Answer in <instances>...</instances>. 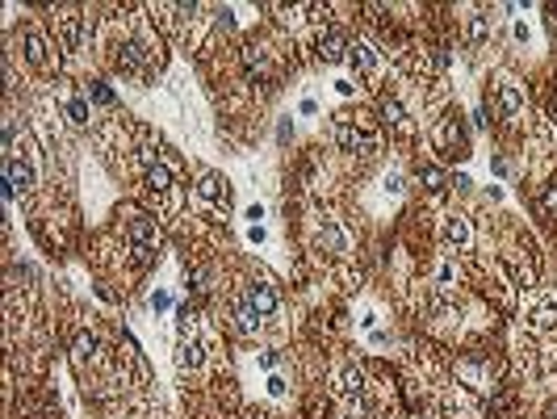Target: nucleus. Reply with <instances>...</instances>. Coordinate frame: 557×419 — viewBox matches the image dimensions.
<instances>
[{
  "mask_svg": "<svg viewBox=\"0 0 557 419\" xmlns=\"http://www.w3.org/2000/svg\"><path fill=\"white\" fill-rule=\"evenodd\" d=\"M256 327H260V314H256L248 302H239V306H235V332H243V336H256Z\"/></svg>",
  "mask_w": 557,
  "mask_h": 419,
  "instance_id": "nucleus-14",
  "label": "nucleus"
},
{
  "mask_svg": "<svg viewBox=\"0 0 557 419\" xmlns=\"http://www.w3.org/2000/svg\"><path fill=\"white\" fill-rule=\"evenodd\" d=\"M549 419H557V407H549Z\"/></svg>",
  "mask_w": 557,
  "mask_h": 419,
  "instance_id": "nucleus-29",
  "label": "nucleus"
},
{
  "mask_svg": "<svg viewBox=\"0 0 557 419\" xmlns=\"http://www.w3.org/2000/svg\"><path fill=\"white\" fill-rule=\"evenodd\" d=\"M151 306H155V310H168V306H172V298H168V293H155V298H151Z\"/></svg>",
  "mask_w": 557,
  "mask_h": 419,
  "instance_id": "nucleus-26",
  "label": "nucleus"
},
{
  "mask_svg": "<svg viewBox=\"0 0 557 419\" xmlns=\"http://www.w3.org/2000/svg\"><path fill=\"white\" fill-rule=\"evenodd\" d=\"M348 63H352L361 76H369V71L377 67V51H373L369 42H352V46H348Z\"/></svg>",
  "mask_w": 557,
  "mask_h": 419,
  "instance_id": "nucleus-10",
  "label": "nucleus"
},
{
  "mask_svg": "<svg viewBox=\"0 0 557 419\" xmlns=\"http://www.w3.org/2000/svg\"><path fill=\"white\" fill-rule=\"evenodd\" d=\"M386 189L390 193H402V176H386Z\"/></svg>",
  "mask_w": 557,
  "mask_h": 419,
  "instance_id": "nucleus-27",
  "label": "nucleus"
},
{
  "mask_svg": "<svg viewBox=\"0 0 557 419\" xmlns=\"http://www.w3.org/2000/svg\"><path fill=\"white\" fill-rule=\"evenodd\" d=\"M88 96H92L96 105H114V88L101 84V80H92V84H88Z\"/></svg>",
  "mask_w": 557,
  "mask_h": 419,
  "instance_id": "nucleus-20",
  "label": "nucleus"
},
{
  "mask_svg": "<svg viewBox=\"0 0 557 419\" xmlns=\"http://www.w3.org/2000/svg\"><path fill=\"white\" fill-rule=\"evenodd\" d=\"M549 114H553V118H557V92H553V96H549Z\"/></svg>",
  "mask_w": 557,
  "mask_h": 419,
  "instance_id": "nucleus-28",
  "label": "nucleus"
},
{
  "mask_svg": "<svg viewBox=\"0 0 557 419\" xmlns=\"http://www.w3.org/2000/svg\"><path fill=\"white\" fill-rule=\"evenodd\" d=\"M540 210H545V214H557V180L545 185V193H540Z\"/></svg>",
  "mask_w": 557,
  "mask_h": 419,
  "instance_id": "nucleus-23",
  "label": "nucleus"
},
{
  "mask_svg": "<svg viewBox=\"0 0 557 419\" xmlns=\"http://www.w3.org/2000/svg\"><path fill=\"white\" fill-rule=\"evenodd\" d=\"M126 235H130L135 260H139L143 268L160 260V227H155V223H151L147 214H135V219H130V227H126Z\"/></svg>",
  "mask_w": 557,
  "mask_h": 419,
  "instance_id": "nucleus-1",
  "label": "nucleus"
},
{
  "mask_svg": "<svg viewBox=\"0 0 557 419\" xmlns=\"http://www.w3.org/2000/svg\"><path fill=\"white\" fill-rule=\"evenodd\" d=\"M67 122L71 126H84L88 122V96H71L67 101Z\"/></svg>",
  "mask_w": 557,
  "mask_h": 419,
  "instance_id": "nucleus-17",
  "label": "nucleus"
},
{
  "mask_svg": "<svg viewBox=\"0 0 557 419\" xmlns=\"http://www.w3.org/2000/svg\"><path fill=\"white\" fill-rule=\"evenodd\" d=\"M348 34L344 30H336V26H331L323 38H318V55H323V63H340V59H348Z\"/></svg>",
  "mask_w": 557,
  "mask_h": 419,
  "instance_id": "nucleus-4",
  "label": "nucleus"
},
{
  "mask_svg": "<svg viewBox=\"0 0 557 419\" xmlns=\"http://www.w3.org/2000/svg\"><path fill=\"white\" fill-rule=\"evenodd\" d=\"M444 239H449L457 252H461V248H470V239H474V231H470V219H461V214H449V219H444Z\"/></svg>",
  "mask_w": 557,
  "mask_h": 419,
  "instance_id": "nucleus-6",
  "label": "nucleus"
},
{
  "mask_svg": "<svg viewBox=\"0 0 557 419\" xmlns=\"http://www.w3.org/2000/svg\"><path fill=\"white\" fill-rule=\"evenodd\" d=\"M382 118L394 126V122H402V101H394V96H386L382 101Z\"/></svg>",
  "mask_w": 557,
  "mask_h": 419,
  "instance_id": "nucleus-21",
  "label": "nucleus"
},
{
  "mask_svg": "<svg viewBox=\"0 0 557 419\" xmlns=\"http://www.w3.org/2000/svg\"><path fill=\"white\" fill-rule=\"evenodd\" d=\"M499 110H503V118H520V110H524V88L520 84L499 88Z\"/></svg>",
  "mask_w": 557,
  "mask_h": 419,
  "instance_id": "nucleus-8",
  "label": "nucleus"
},
{
  "mask_svg": "<svg viewBox=\"0 0 557 419\" xmlns=\"http://www.w3.org/2000/svg\"><path fill=\"white\" fill-rule=\"evenodd\" d=\"M92 352H96V340H92V336H80V340H76V357L84 361V357H92Z\"/></svg>",
  "mask_w": 557,
  "mask_h": 419,
  "instance_id": "nucleus-25",
  "label": "nucleus"
},
{
  "mask_svg": "<svg viewBox=\"0 0 557 419\" xmlns=\"http://www.w3.org/2000/svg\"><path fill=\"white\" fill-rule=\"evenodd\" d=\"M419 180H423V185H427L431 193H440V189H449V176H444L440 168H431V164H427V168H419Z\"/></svg>",
  "mask_w": 557,
  "mask_h": 419,
  "instance_id": "nucleus-18",
  "label": "nucleus"
},
{
  "mask_svg": "<svg viewBox=\"0 0 557 419\" xmlns=\"http://www.w3.org/2000/svg\"><path fill=\"white\" fill-rule=\"evenodd\" d=\"M243 302H248V306L260 314V319H264V314H273V310L281 306V298H277V289H273L268 281H252V285H248V298H243Z\"/></svg>",
  "mask_w": 557,
  "mask_h": 419,
  "instance_id": "nucleus-3",
  "label": "nucleus"
},
{
  "mask_svg": "<svg viewBox=\"0 0 557 419\" xmlns=\"http://www.w3.org/2000/svg\"><path fill=\"white\" fill-rule=\"evenodd\" d=\"M22 51H26V59H30L34 67H46V38H42L38 30H30V34L22 38Z\"/></svg>",
  "mask_w": 557,
  "mask_h": 419,
  "instance_id": "nucleus-12",
  "label": "nucleus"
},
{
  "mask_svg": "<svg viewBox=\"0 0 557 419\" xmlns=\"http://www.w3.org/2000/svg\"><path fill=\"white\" fill-rule=\"evenodd\" d=\"M118 63L126 67V71H135V76H151L155 67H160V55L147 46V42H139V38H130L126 46H122V55H118Z\"/></svg>",
  "mask_w": 557,
  "mask_h": 419,
  "instance_id": "nucleus-2",
  "label": "nucleus"
},
{
  "mask_svg": "<svg viewBox=\"0 0 557 419\" xmlns=\"http://www.w3.org/2000/svg\"><path fill=\"white\" fill-rule=\"evenodd\" d=\"M440 139H444V147H461V143H465V135H461V126H457V122L444 126V135H440Z\"/></svg>",
  "mask_w": 557,
  "mask_h": 419,
  "instance_id": "nucleus-24",
  "label": "nucleus"
},
{
  "mask_svg": "<svg viewBox=\"0 0 557 419\" xmlns=\"http://www.w3.org/2000/svg\"><path fill=\"white\" fill-rule=\"evenodd\" d=\"M176 361H180L185 369H197V365L205 361V348H201L197 340H185V344H180V357H176Z\"/></svg>",
  "mask_w": 557,
  "mask_h": 419,
  "instance_id": "nucleus-16",
  "label": "nucleus"
},
{
  "mask_svg": "<svg viewBox=\"0 0 557 419\" xmlns=\"http://www.w3.org/2000/svg\"><path fill=\"white\" fill-rule=\"evenodd\" d=\"M172 185V168L168 164H147V189L151 193H164Z\"/></svg>",
  "mask_w": 557,
  "mask_h": 419,
  "instance_id": "nucleus-15",
  "label": "nucleus"
},
{
  "mask_svg": "<svg viewBox=\"0 0 557 419\" xmlns=\"http://www.w3.org/2000/svg\"><path fill=\"white\" fill-rule=\"evenodd\" d=\"M470 38H474V42H486V38H490V17H486V13H474V17H470Z\"/></svg>",
  "mask_w": 557,
  "mask_h": 419,
  "instance_id": "nucleus-19",
  "label": "nucleus"
},
{
  "mask_svg": "<svg viewBox=\"0 0 557 419\" xmlns=\"http://www.w3.org/2000/svg\"><path fill=\"white\" fill-rule=\"evenodd\" d=\"M5 180L13 185V189H34V168L26 164V160H9V168H5Z\"/></svg>",
  "mask_w": 557,
  "mask_h": 419,
  "instance_id": "nucleus-11",
  "label": "nucleus"
},
{
  "mask_svg": "<svg viewBox=\"0 0 557 419\" xmlns=\"http://www.w3.org/2000/svg\"><path fill=\"white\" fill-rule=\"evenodd\" d=\"M197 193L205 197V201H214V205H227V180H222V176H214V172H205L201 176V185H197Z\"/></svg>",
  "mask_w": 557,
  "mask_h": 419,
  "instance_id": "nucleus-9",
  "label": "nucleus"
},
{
  "mask_svg": "<svg viewBox=\"0 0 557 419\" xmlns=\"http://www.w3.org/2000/svg\"><path fill=\"white\" fill-rule=\"evenodd\" d=\"M336 390H340V394H348V398H361V394H365V373H361L357 365L340 369V373H336Z\"/></svg>",
  "mask_w": 557,
  "mask_h": 419,
  "instance_id": "nucleus-7",
  "label": "nucleus"
},
{
  "mask_svg": "<svg viewBox=\"0 0 557 419\" xmlns=\"http://www.w3.org/2000/svg\"><path fill=\"white\" fill-rule=\"evenodd\" d=\"M176 327H180V336H193V327H197V314H193L189 306H180V310H176Z\"/></svg>",
  "mask_w": 557,
  "mask_h": 419,
  "instance_id": "nucleus-22",
  "label": "nucleus"
},
{
  "mask_svg": "<svg viewBox=\"0 0 557 419\" xmlns=\"http://www.w3.org/2000/svg\"><path fill=\"white\" fill-rule=\"evenodd\" d=\"M336 139H340L344 151H369V147H373V139H369L361 126H352L348 118H336Z\"/></svg>",
  "mask_w": 557,
  "mask_h": 419,
  "instance_id": "nucleus-5",
  "label": "nucleus"
},
{
  "mask_svg": "<svg viewBox=\"0 0 557 419\" xmlns=\"http://www.w3.org/2000/svg\"><path fill=\"white\" fill-rule=\"evenodd\" d=\"M318 248L344 252V248H348V231H344V227H323V231H318Z\"/></svg>",
  "mask_w": 557,
  "mask_h": 419,
  "instance_id": "nucleus-13",
  "label": "nucleus"
}]
</instances>
